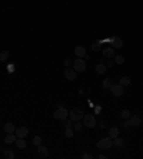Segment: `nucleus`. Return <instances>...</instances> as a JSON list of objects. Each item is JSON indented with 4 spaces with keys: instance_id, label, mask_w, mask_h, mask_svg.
Listing matches in <instances>:
<instances>
[{
    "instance_id": "obj_1",
    "label": "nucleus",
    "mask_w": 143,
    "mask_h": 159,
    "mask_svg": "<svg viewBox=\"0 0 143 159\" xmlns=\"http://www.w3.org/2000/svg\"><path fill=\"white\" fill-rule=\"evenodd\" d=\"M96 146H97L99 150H107V149H110L112 146H113V140H112L110 136L109 138H102L99 142H97Z\"/></svg>"
},
{
    "instance_id": "obj_2",
    "label": "nucleus",
    "mask_w": 143,
    "mask_h": 159,
    "mask_svg": "<svg viewBox=\"0 0 143 159\" xmlns=\"http://www.w3.org/2000/svg\"><path fill=\"white\" fill-rule=\"evenodd\" d=\"M69 116H70V119H72L73 122H79V120L83 119L85 113H83V110H80L79 107H73V109L69 112Z\"/></svg>"
},
{
    "instance_id": "obj_3",
    "label": "nucleus",
    "mask_w": 143,
    "mask_h": 159,
    "mask_svg": "<svg viewBox=\"0 0 143 159\" xmlns=\"http://www.w3.org/2000/svg\"><path fill=\"white\" fill-rule=\"evenodd\" d=\"M73 69L76 72H85L86 70V60L83 57H77L76 60L73 62Z\"/></svg>"
},
{
    "instance_id": "obj_4",
    "label": "nucleus",
    "mask_w": 143,
    "mask_h": 159,
    "mask_svg": "<svg viewBox=\"0 0 143 159\" xmlns=\"http://www.w3.org/2000/svg\"><path fill=\"white\" fill-rule=\"evenodd\" d=\"M53 116H55V119H57V120H63V119H66L67 116H69V112H67V109L63 106V107H57L55 110V113H53Z\"/></svg>"
},
{
    "instance_id": "obj_5",
    "label": "nucleus",
    "mask_w": 143,
    "mask_h": 159,
    "mask_svg": "<svg viewBox=\"0 0 143 159\" xmlns=\"http://www.w3.org/2000/svg\"><path fill=\"white\" fill-rule=\"evenodd\" d=\"M83 125L86 127H95L97 125V122H96V119L93 115H85L83 116Z\"/></svg>"
},
{
    "instance_id": "obj_6",
    "label": "nucleus",
    "mask_w": 143,
    "mask_h": 159,
    "mask_svg": "<svg viewBox=\"0 0 143 159\" xmlns=\"http://www.w3.org/2000/svg\"><path fill=\"white\" fill-rule=\"evenodd\" d=\"M129 122L132 123L133 127H140L143 123L142 117L139 116V115H130V117H129Z\"/></svg>"
},
{
    "instance_id": "obj_7",
    "label": "nucleus",
    "mask_w": 143,
    "mask_h": 159,
    "mask_svg": "<svg viewBox=\"0 0 143 159\" xmlns=\"http://www.w3.org/2000/svg\"><path fill=\"white\" fill-rule=\"evenodd\" d=\"M14 135H16L17 138H26V136L29 135V129H27L26 126L16 127V130H14Z\"/></svg>"
},
{
    "instance_id": "obj_8",
    "label": "nucleus",
    "mask_w": 143,
    "mask_h": 159,
    "mask_svg": "<svg viewBox=\"0 0 143 159\" xmlns=\"http://www.w3.org/2000/svg\"><path fill=\"white\" fill-rule=\"evenodd\" d=\"M110 90H112V95L113 96H122L123 92H125V90H123V86H122L120 83H115V85L112 86Z\"/></svg>"
},
{
    "instance_id": "obj_9",
    "label": "nucleus",
    "mask_w": 143,
    "mask_h": 159,
    "mask_svg": "<svg viewBox=\"0 0 143 159\" xmlns=\"http://www.w3.org/2000/svg\"><path fill=\"white\" fill-rule=\"evenodd\" d=\"M113 146L117 149H123L126 146V140L123 138H119V136H116V138H113Z\"/></svg>"
},
{
    "instance_id": "obj_10",
    "label": "nucleus",
    "mask_w": 143,
    "mask_h": 159,
    "mask_svg": "<svg viewBox=\"0 0 143 159\" xmlns=\"http://www.w3.org/2000/svg\"><path fill=\"white\" fill-rule=\"evenodd\" d=\"M77 76V72L75 69H70V67H66V70H65V77H66L67 80H75Z\"/></svg>"
},
{
    "instance_id": "obj_11",
    "label": "nucleus",
    "mask_w": 143,
    "mask_h": 159,
    "mask_svg": "<svg viewBox=\"0 0 143 159\" xmlns=\"http://www.w3.org/2000/svg\"><path fill=\"white\" fill-rule=\"evenodd\" d=\"M110 42H112V47H115V49H122L123 47V40H122L120 37H112L110 39Z\"/></svg>"
},
{
    "instance_id": "obj_12",
    "label": "nucleus",
    "mask_w": 143,
    "mask_h": 159,
    "mask_svg": "<svg viewBox=\"0 0 143 159\" xmlns=\"http://www.w3.org/2000/svg\"><path fill=\"white\" fill-rule=\"evenodd\" d=\"M16 139H17V136L14 138V133H6V136L3 138V142H4L6 145H11V143L16 142Z\"/></svg>"
},
{
    "instance_id": "obj_13",
    "label": "nucleus",
    "mask_w": 143,
    "mask_h": 159,
    "mask_svg": "<svg viewBox=\"0 0 143 159\" xmlns=\"http://www.w3.org/2000/svg\"><path fill=\"white\" fill-rule=\"evenodd\" d=\"M75 54H76L77 57H85V56L88 54L85 46H76V47H75Z\"/></svg>"
},
{
    "instance_id": "obj_14",
    "label": "nucleus",
    "mask_w": 143,
    "mask_h": 159,
    "mask_svg": "<svg viewBox=\"0 0 143 159\" xmlns=\"http://www.w3.org/2000/svg\"><path fill=\"white\" fill-rule=\"evenodd\" d=\"M37 153H39L40 158H46V156H49V149L43 146V145H39L37 146Z\"/></svg>"
},
{
    "instance_id": "obj_15",
    "label": "nucleus",
    "mask_w": 143,
    "mask_h": 159,
    "mask_svg": "<svg viewBox=\"0 0 143 159\" xmlns=\"http://www.w3.org/2000/svg\"><path fill=\"white\" fill-rule=\"evenodd\" d=\"M103 56L106 57V59H112V57H115V47H106L105 50H103Z\"/></svg>"
},
{
    "instance_id": "obj_16",
    "label": "nucleus",
    "mask_w": 143,
    "mask_h": 159,
    "mask_svg": "<svg viewBox=\"0 0 143 159\" xmlns=\"http://www.w3.org/2000/svg\"><path fill=\"white\" fill-rule=\"evenodd\" d=\"M3 130H4L6 133H14L16 127H14V125H13L11 122H7V123H4V125H3Z\"/></svg>"
},
{
    "instance_id": "obj_17",
    "label": "nucleus",
    "mask_w": 143,
    "mask_h": 159,
    "mask_svg": "<svg viewBox=\"0 0 143 159\" xmlns=\"http://www.w3.org/2000/svg\"><path fill=\"white\" fill-rule=\"evenodd\" d=\"M106 70H107L106 64L103 63V62H99L97 66H96V72H97L99 74H105V73H106Z\"/></svg>"
},
{
    "instance_id": "obj_18",
    "label": "nucleus",
    "mask_w": 143,
    "mask_h": 159,
    "mask_svg": "<svg viewBox=\"0 0 143 159\" xmlns=\"http://www.w3.org/2000/svg\"><path fill=\"white\" fill-rule=\"evenodd\" d=\"M14 145H16L17 149H24L26 148V140H24V138H17L16 142H14Z\"/></svg>"
},
{
    "instance_id": "obj_19",
    "label": "nucleus",
    "mask_w": 143,
    "mask_h": 159,
    "mask_svg": "<svg viewBox=\"0 0 143 159\" xmlns=\"http://www.w3.org/2000/svg\"><path fill=\"white\" fill-rule=\"evenodd\" d=\"M119 132H120V129L117 126H113V127H110L109 129V136L112 139L113 138H116V136H119Z\"/></svg>"
},
{
    "instance_id": "obj_20",
    "label": "nucleus",
    "mask_w": 143,
    "mask_h": 159,
    "mask_svg": "<svg viewBox=\"0 0 143 159\" xmlns=\"http://www.w3.org/2000/svg\"><path fill=\"white\" fill-rule=\"evenodd\" d=\"M113 85H115V82H113L112 77H106V79L103 80V87H105V89H112Z\"/></svg>"
},
{
    "instance_id": "obj_21",
    "label": "nucleus",
    "mask_w": 143,
    "mask_h": 159,
    "mask_svg": "<svg viewBox=\"0 0 143 159\" xmlns=\"http://www.w3.org/2000/svg\"><path fill=\"white\" fill-rule=\"evenodd\" d=\"M3 158L13 159V158H14V152H13V150H10V149H4V150H3Z\"/></svg>"
},
{
    "instance_id": "obj_22",
    "label": "nucleus",
    "mask_w": 143,
    "mask_h": 159,
    "mask_svg": "<svg viewBox=\"0 0 143 159\" xmlns=\"http://www.w3.org/2000/svg\"><path fill=\"white\" fill-rule=\"evenodd\" d=\"M120 126H122V129H125V130H129V129H133L132 123L129 122V119H125V120H123V122L120 123Z\"/></svg>"
},
{
    "instance_id": "obj_23",
    "label": "nucleus",
    "mask_w": 143,
    "mask_h": 159,
    "mask_svg": "<svg viewBox=\"0 0 143 159\" xmlns=\"http://www.w3.org/2000/svg\"><path fill=\"white\" fill-rule=\"evenodd\" d=\"M119 83H120L123 87H125V86H129V85H130V79H129L127 76H123V77H120Z\"/></svg>"
},
{
    "instance_id": "obj_24",
    "label": "nucleus",
    "mask_w": 143,
    "mask_h": 159,
    "mask_svg": "<svg viewBox=\"0 0 143 159\" xmlns=\"http://www.w3.org/2000/svg\"><path fill=\"white\" fill-rule=\"evenodd\" d=\"M130 115H132V113H130V110H129V109H123V110L120 112V115H119V116H120L122 119H129V117H130Z\"/></svg>"
},
{
    "instance_id": "obj_25",
    "label": "nucleus",
    "mask_w": 143,
    "mask_h": 159,
    "mask_svg": "<svg viewBox=\"0 0 143 159\" xmlns=\"http://www.w3.org/2000/svg\"><path fill=\"white\" fill-rule=\"evenodd\" d=\"M9 56H10L9 50H3V52L0 53V60H1V62H6V60L9 59Z\"/></svg>"
},
{
    "instance_id": "obj_26",
    "label": "nucleus",
    "mask_w": 143,
    "mask_h": 159,
    "mask_svg": "<svg viewBox=\"0 0 143 159\" xmlns=\"http://www.w3.org/2000/svg\"><path fill=\"white\" fill-rule=\"evenodd\" d=\"M115 63H117V64H122V63H125V56L123 54H117V56H115Z\"/></svg>"
},
{
    "instance_id": "obj_27",
    "label": "nucleus",
    "mask_w": 143,
    "mask_h": 159,
    "mask_svg": "<svg viewBox=\"0 0 143 159\" xmlns=\"http://www.w3.org/2000/svg\"><path fill=\"white\" fill-rule=\"evenodd\" d=\"M72 122H73V120H72V119H63V120H62V125H63V127H65V129H67V127H72Z\"/></svg>"
},
{
    "instance_id": "obj_28",
    "label": "nucleus",
    "mask_w": 143,
    "mask_h": 159,
    "mask_svg": "<svg viewBox=\"0 0 143 159\" xmlns=\"http://www.w3.org/2000/svg\"><path fill=\"white\" fill-rule=\"evenodd\" d=\"M65 135H66V138H73L75 130H73L72 127H67V129H65Z\"/></svg>"
},
{
    "instance_id": "obj_29",
    "label": "nucleus",
    "mask_w": 143,
    "mask_h": 159,
    "mask_svg": "<svg viewBox=\"0 0 143 159\" xmlns=\"http://www.w3.org/2000/svg\"><path fill=\"white\" fill-rule=\"evenodd\" d=\"M73 127H75V132H82V129H83V123H80V120H79V122H75Z\"/></svg>"
},
{
    "instance_id": "obj_30",
    "label": "nucleus",
    "mask_w": 143,
    "mask_h": 159,
    "mask_svg": "<svg viewBox=\"0 0 143 159\" xmlns=\"http://www.w3.org/2000/svg\"><path fill=\"white\" fill-rule=\"evenodd\" d=\"M33 145H36V146H39V145H42V138L39 136V135H36L33 138Z\"/></svg>"
},
{
    "instance_id": "obj_31",
    "label": "nucleus",
    "mask_w": 143,
    "mask_h": 159,
    "mask_svg": "<svg viewBox=\"0 0 143 159\" xmlns=\"http://www.w3.org/2000/svg\"><path fill=\"white\" fill-rule=\"evenodd\" d=\"M90 47H92V50H93V52H99V50H100V43L99 42L92 43V46H90Z\"/></svg>"
},
{
    "instance_id": "obj_32",
    "label": "nucleus",
    "mask_w": 143,
    "mask_h": 159,
    "mask_svg": "<svg viewBox=\"0 0 143 159\" xmlns=\"http://www.w3.org/2000/svg\"><path fill=\"white\" fill-rule=\"evenodd\" d=\"M82 158L83 159H90V158H93V155H90V153H88V152H85V153L82 155Z\"/></svg>"
},
{
    "instance_id": "obj_33",
    "label": "nucleus",
    "mask_w": 143,
    "mask_h": 159,
    "mask_svg": "<svg viewBox=\"0 0 143 159\" xmlns=\"http://www.w3.org/2000/svg\"><path fill=\"white\" fill-rule=\"evenodd\" d=\"M113 63H115V60H113V59H107V63H106V67H112V66H113Z\"/></svg>"
},
{
    "instance_id": "obj_34",
    "label": "nucleus",
    "mask_w": 143,
    "mask_h": 159,
    "mask_svg": "<svg viewBox=\"0 0 143 159\" xmlns=\"http://www.w3.org/2000/svg\"><path fill=\"white\" fill-rule=\"evenodd\" d=\"M70 64H72V60H70V59H66V60H65V66H66V67H70Z\"/></svg>"
},
{
    "instance_id": "obj_35",
    "label": "nucleus",
    "mask_w": 143,
    "mask_h": 159,
    "mask_svg": "<svg viewBox=\"0 0 143 159\" xmlns=\"http://www.w3.org/2000/svg\"><path fill=\"white\" fill-rule=\"evenodd\" d=\"M99 127L100 129H105V127H106L105 126V122H99Z\"/></svg>"
},
{
    "instance_id": "obj_36",
    "label": "nucleus",
    "mask_w": 143,
    "mask_h": 159,
    "mask_svg": "<svg viewBox=\"0 0 143 159\" xmlns=\"http://www.w3.org/2000/svg\"><path fill=\"white\" fill-rule=\"evenodd\" d=\"M7 69H9V72H13V70H14V66H13V64H9Z\"/></svg>"
},
{
    "instance_id": "obj_37",
    "label": "nucleus",
    "mask_w": 143,
    "mask_h": 159,
    "mask_svg": "<svg viewBox=\"0 0 143 159\" xmlns=\"http://www.w3.org/2000/svg\"><path fill=\"white\" fill-rule=\"evenodd\" d=\"M0 150H1V145H0Z\"/></svg>"
}]
</instances>
